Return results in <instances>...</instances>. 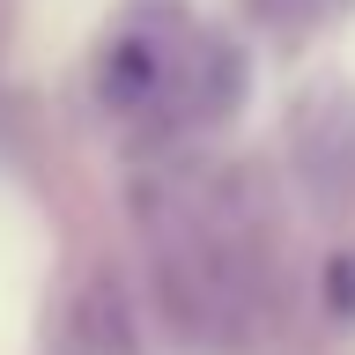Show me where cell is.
<instances>
[{
  "label": "cell",
  "instance_id": "6da1fadb",
  "mask_svg": "<svg viewBox=\"0 0 355 355\" xmlns=\"http://www.w3.org/2000/svg\"><path fill=\"white\" fill-rule=\"evenodd\" d=\"M60 355H141V340H133V326H126V304H119L111 288H89L82 304H74V318H67Z\"/></svg>",
  "mask_w": 355,
  "mask_h": 355
}]
</instances>
